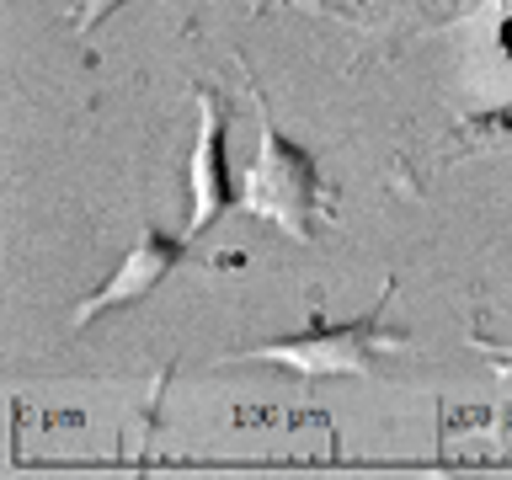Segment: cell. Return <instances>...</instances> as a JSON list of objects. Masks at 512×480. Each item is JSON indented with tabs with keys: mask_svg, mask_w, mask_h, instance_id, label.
<instances>
[{
	"mask_svg": "<svg viewBox=\"0 0 512 480\" xmlns=\"http://www.w3.org/2000/svg\"><path fill=\"white\" fill-rule=\"evenodd\" d=\"M400 294V278L379 283V299L358 310L352 320H326L320 304H310V326L304 331H283V336H267L256 347H240L230 358H219V368H235V363H272L278 374L288 379H374L384 352L395 347H411V331L390 320V304Z\"/></svg>",
	"mask_w": 512,
	"mask_h": 480,
	"instance_id": "2",
	"label": "cell"
},
{
	"mask_svg": "<svg viewBox=\"0 0 512 480\" xmlns=\"http://www.w3.org/2000/svg\"><path fill=\"white\" fill-rule=\"evenodd\" d=\"M459 144H507L512 150V107H491L459 123Z\"/></svg>",
	"mask_w": 512,
	"mask_h": 480,
	"instance_id": "6",
	"label": "cell"
},
{
	"mask_svg": "<svg viewBox=\"0 0 512 480\" xmlns=\"http://www.w3.org/2000/svg\"><path fill=\"white\" fill-rule=\"evenodd\" d=\"M496 48H502V59L512 64V16H502V27H496Z\"/></svg>",
	"mask_w": 512,
	"mask_h": 480,
	"instance_id": "9",
	"label": "cell"
},
{
	"mask_svg": "<svg viewBox=\"0 0 512 480\" xmlns=\"http://www.w3.org/2000/svg\"><path fill=\"white\" fill-rule=\"evenodd\" d=\"M192 102H198V144H192V160H187V192H192L187 235L203 240L240 203V176L230 166L235 107L214 80H192Z\"/></svg>",
	"mask_w": 512,
	"mask_h": 480,
	"instance_id": "3",
	"label": "cell"
},
{
	"mask_svg": "<svg viewBox=\"0 0 512 480\" xmlns=\"http://www.w3.org/2000/svg\"><path fill=\"white\" fill-rule=\"evenodd\" d=\"M464 342H470V352H480L496 379H502V422H512V336H491L486 326H480V315H470V331H464Z\"/></svg>",
	"mask_w": 512,
	"mask_h": 480,
	"instance_id": "5",
	"label": "cell"
},
{
	"mask_svg": "<svg viewBox=\"0 0 512 480\" xmlns=\"http://www.w3.org/2000/svg\"><path fill=\"white\" fill-rule=\"evenodd\" d=\"M187 262H203L198 251H192V235L182 240V235H171V230H160V224H144L139 230V240L128 246V256L118 267L107 272L102 283L91 288L86 299L70 310V326L80 331V326H96L102 315H118V310H134V304H144L155 294L160 283L171 278L176 267H187Z\"/></svg>",
	"mask_w": 512,
	"mask_h": 480,
	"instance_id": "4",
	"label": "cell"
},
{
	"mask_svg": "<svg viewBox=\"0 0 512 480\" xmlns=\"http://www.w3.org/2000/svg\"><path fill=\"white\" fill-rule=\"evenodd\" d=\"M70 6V22H75V32H96L102 22H112L128 0H64Z\"/></svg>",
	"mask_w": 512,
	"mask_h": 480,
	"instance_id": "7",
	"label": "cell"
},
{
	"mask_svg": "<svg viewBox=\"0 0 512 480\" xmlns=\"http://www.w3.org/2000/svg\"><path fill=\"white\" fill-rule=\"evenodd\" d=\"M251 16H278V11H315V16H347L336 0H246Z\"/></svg>",
	"mask_w": 512,
	"mask_h": 480,
	"instance_id": "8",
	"label": "cell"
},
{
	"mask_svg": "<svg viewBox=\"0 0 512 480\" xmlns=\"http://www.w3.org/2000/svg\"><path fill=\"white\" fill-rule=\"evenodd\" d=\"M251 86V102H256V123H262V144H256V155L246 160V171H240V214L246 219H262L272 230H283L288 240H299V246H320L326 230L336 219H342V192L336 182L326 176L320 166V155L310 144H299L294 134H283V123L272 118L267 107V91L262 80H246Z\"/></svg>",
	"mask_w": 512,
	"mask_h": 480,
	"instance_id": "1",
	"label": "cell"
}]
</instances>
